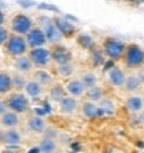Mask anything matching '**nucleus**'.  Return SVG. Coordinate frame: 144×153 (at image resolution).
<instances>
[{"mask_svg": "<svg viewBox=\"0 0 144 153\" xmlns=\"http://www.w3.org/2000/svg\"><path fill=\"white\" fill-rule=\"evenodd\" d=\"M28 49V44L27 40L21 36V34H13V36H9L8 40L5 41V50L9 56L19 57L23 56Z\"/></svg>", "mask_w": 144, "mask_h": 153, "instance_id": "nucleus-1", "label": "nucleus"}, {"mask_svg": "<svg viewBox=\"0 0 144 153\" xmlns=\"http://www.w3.org/2000/svg\"><path fill=\"white\" fill-rule=\"evenodd\" d=\"M7 108L11 111H15L17 114H24L29 110V100H28L27 95L21 94V92H13L5 100Z\"/></svg>", "mask_w": 144, "mask_h": 153, "instance_id": "nucleus-2", "label": "nucleus"}, {"mask_svg": "<svg viewBox=\"0 0 144 153\" xmlns=\"http://www.w3.org/2000/svg\"><path fill=\"white\" fill-rule=\"evenodd\" d=\"M33 27V23H32L31 17H28L27 15H23V13H19L16 15L11 21V28L12 30L15 32L16 34H27L28 32L32 29Z\"/></svg>", "mask_w": 144, "mask_h": 153, "instance_id": "nucleus-3", "label": "nucleus"}, {"mask_svg": "<svg viewBox=\"0 0 144 153\" xmlns=\"http://www.w3.org/2000/svg\"><path fill=\"white\" fill-rule=\"evenodd\" d=\"M29 58L33 62V65L38 66V68H45L49 65V62L52 61L50 57V50L45 49V48H33L29 52Z\"/></svg>", "mask_w": 144, "mask_h": 153, "instance_id": "nucleus-4", "label": "nucleus"}, {"mask_svg": "<svg viewBox=\"0 0 144 153\" xmlns=\"http://www.w3.org/2000/svg\"><path fill=\"white\" fill-rule=\"evenodd\" d=\"M124 50L126 45L116 38H108L104 42V53L107 54V57H110V59H119L123 56Z\"/></svg>", "mask_w": 144, "mask_h": 153, "instance_id": "nucleus-5", "label": "nucleus"}, {"mask_svg": "<svg viewBox=\"0 0 144 153\" xmlns=\"http://www.w3.org/2000/svg\"><path fill=\"white\" fill-rule=\"evenodd\" d=\"M41 27H43V30H44V34L46 37V41L52 44H56L62 38V34L60 33V30L57 29L56 24H54L53 20L48 17H43L41 19Z\"/></svg>", "mask_w": 144, "mask_h": 153, "instance_id": "nucleus-6", "label": "nucleus"}, {"mask_svg": "<svg viewBox=\"0 0 144 153\" xmlns=\"http://www.w3.org/2000/svg\"><path fill=\"white\" fill-rule=\"evenodd\" d=\"M126 63L131 68H136L143 62V52L137 45H130L126 50Z\"/></svg>", "mask_w": 144, "mask_h": 153, "instance_id": "nucleus-7", "label": "nucleus"}, {"mask_svg": "<svg viewBox=\"0 0 144 153\" xmlns=\"http://www.w3.org/2000/svg\"><path fill=\"white\" fill-rule=\"evenodd\" d=\"M46 37L44 34V30L41 28H32L27 33V44L31 48H38L45 45Z\"/></svg>", "mask_w": 144, "mask_h": 153, "instance_id": "nucleus-8", "label": "nucleus"}, {"mask_svg": "<svg viewBox=\"0 0 144 153\" xmlns=\"http://www.w3.org/2000/svg\"><path fill=\"white\" fill-rule=\"evenodd\" d=\"M50 57L57 65H61V63H66L72 61V53H70L69 49H66L65 46H54L53 50L50 52Z\"/></svg>", "mask_w": 144, "mask_h": 153, "instance_id": "nucleus-9", "label": "nucleus"}, {"mask_svg": "<svg viewBox=\"0 0 144 153\" xmlns=\"http://www.w3.org/2000/svg\"><path fill=\"white\" fill-rule=\"evenodd\" d=\"M65 91H68L72 97L78 98L85 94L86 87H85V85L82 83L81 79H72V81H69L68 83H66Z\"/></svg>", "mask_w": 144, "mask_h": 153, "instance_id": "nucleus-10", "label": "nucleus"}, {"mask_svg": "<svg viewBox=\"0 0 144 153\" xmlns=\"http://www.w3.org/2000/svg\"><path fill=\"white\" fill-rule=\"evenodd\" d=\"M20 119H19V115L15 111H5L4 114H1L0 117V124H1L4 128H15L19 126Z\"/></svg>", "mask_w": 144, "mask_h": 153, "instance_id": "nucleus-11", "label": "nucleus"}, {"mask_svg": "<svg viewBox=\"0 0 144 153\" xmlns=\"http://www.w3.org/2000/svg\"><path fill=\"white\" fill-rule=\"evenodd\" d=\"M54 24H56V27H57V29L60 30V33L62 34V36H65V37H70L73 33H74V30H75V28L73 27V24L72 23H69L66 19H62V17H57V19H54Z\"/></svg>", "mask_w": 144, "mask_h": 153, "instance_id": "nucleus-12", "label": "nucleus"}, {"mask_svg": "<svg viewBox=\"0 0 144 153\" xmlns=\"http://www.w3.org/2000/svg\"><path fill=\"white\" fill-rule=\"evenodd\" d=\"M108 81H110V83L113 86L120 87V86L124 85L126 75H124V73L119 68H111L108 70Z\"/></svg>", "mask_w": 144, "mask_h": 153, "instance_id": "nucleus-13", "label": "nucleus"}, {"mask_svg": "<svg viewBox=\"0 0 144 153\" xmlns=\"http://www.w3.org/2000/svg\"><path fill=\"white\" fill-rule=\"evenodd\" d=\"M15 68L17 71L23 73V74L24 73H29V71H32V69H33V62L31 61L29 57H25L23 54V56H19L17 58H16Z\"/></svg>", "mask_w": 144, "mask_h": 153, "instance_id": "nucleus-14", "label": "nucleus"}, {"mask_svg": "<svg viewBox=\"0 0 144 153\" xmlns=\"http://www.w3.org/2000/svg\"><path fill=\"white\" fill-rule=\"evenodd\" d=\"M58 103L62 114H73L77 108V100L74 97H63Z\"/></svg>", "mask_w": 144, "mask_h": 153, "instance_id": "nucleus-15", "label": "nucleus"}, {"mask_svg": "<svg viewBox=\"0 0 144 153\" xmlns=\"http://www.w3.org/2000/svg\"><path fill=\"white\" fill-rule=\"evenodd\" d=\"M3 141L7 145H19L21 143V135L15 128H8L5 133H3Z\"/></svg>", "mask_w": 144, "mask_h": 153, "instance_id": "nucleus-16", "label": "nucleus"}, {"mask_svg": "<svg viewBox=\"0 0 144 153\" xmlns=\"http://www.w3.org/2000/svg\"><path fill=\"white\" fill-rule=\"evenodd\" d=\"M24 90L27 92V95H29L31 98H38L43 94V86L38 83L37 81H29L27 82L24 86Z\"/></svg>", "mask_w": 144, "mask_h": 153, "instance_id": "nucleus-17", "label": "nucleus"}, {"mask_svg": "<svg viewBox=\"0 0 144 153\" xmlns=\"http://www.w3.org/2000/svg\"><path fill=\"white\" fill-rule=\"evenodd\" d=\"M28 128H29L32 132L36 133H43L45 131V122H44L43 117L40 116H32L29 120H28Z\"/></svg>", "mask_w": 144, "mask_h": 153, "instance_id": "nucleus-18", "label": "nucleus"}, {"mask_svg": "<svg viewBox=\"0 0 144 153\" xmlns=\"http://www.w3.org/2000/svg\"><path fill=\"white\" fill-rule=\"evenodd\" d=\"M33 79L37 81L41 86H48L53 82V76L50 75V73H48L46 70H43V69L36 70L33 73Z\"/></svg>", "mask_w": 144, "mask_h": 153, "instance_id": "nucleus-19", "label": "nucleus"}, {"mask_svg": "<svg viewBox=\"0 0 144 153\" xmlns=\"http://www.w3.org/2000/svg\"><path fill=\"white\" fill-rule=\"evenodd\" d=\"M12 90L11 75L7 73H0V95H4Z\"/></svg>", "mask_w": 144, "mask_h": 153, "instance_id": "nucleus-20", "label": "nucleus"}, {"mask_svg": "<svg viewBox=\"0 0 144 153\" xmlns=\"http://www.w3.org/2000/svg\"><path fill=\"white\" fill-rule=\"evenodd\" d=\"M57 151V143L54 139L49 137H44L40 143V152H45V153H52Z\"/></svg>", "mask_w": 144, "mask_h": 153, "instance_id": "nucleus-21", "label": "nucleus"}, {"mask_svg": "<svg viewBox=\"0 0 144 153\" xmlns=\"http://www.w3.org/2000/svg\"><path fill=\"white\" fill-rule=\"evenodd\" d=\"M82 114L87 119H93V117L98 116V106H95L94 102H85L82 106Z\"/></svg>", "mask_w": 144, "mask_h": 153, "instance_id": "nucleus-22", "label": "nucleus"}, {"mask_svg": "<svg viewBox=\"0 0 144 153\" xmlns=\"http://www.w3.org/2000/svg\"><path fill=\"white\" fill-rule=\"evenodd\" d=\"M143 107V99L140 97H131L127 99V108L131 112H137Z\"/></svg>", "mask_w": 144, "mask_h": 153, "instance_id": "nucleus-23", "label": "nucleus"}, {"mask_svg": "<svg viewBox=\"0 0 144 153\" xmlns=\"http://www.w3.org/2000/svg\"><path fill=\"white\" fill-rule=\"evenodd\" d=\"M11 81H12V88H15V90H21V88H24L25 83H27V79L23 75V73L13 74L11 76Z\"/></svg>", "mask_w": 144, "mask_h": 153, "instance_id": "nucleus-24", "label": "nucleus"}, {"mask_svg": "<svg viewBox=\"0 0 144 153\" xmlns=\"http://www.w3.org/2000/svg\"><path fill=\"white\" fill-rule=\"evenodd\" d=\"M140 85H142V82H140L137 75H130L124 81V86H126L127 91H136L140 87Z\"/></svg>", "mask_w": 144, "mask_h": 153, "instance_id": "nucleus-25", "label": "nucleus"}, {"mask_svg": "<svg viewBox=\"0 0 144 153\" xmlns=\"http://www.w3.org/2000/svg\"><path fill=\"white\" fill-rule=\"evenodd\" d=\"M99 110L102 111V114H108V115H113L115 112V106L114 103L110 99H102L101 98V103H99Z\"/></svg>", "mask_w": 144, "mask_h": 153, "instance_id": "nucleus-26", "label": "nucleus"}, {"mask_svg": "<svg viewBox=\"0 0 144 153\" xmlns=\"http://www.w3.org/2000/svg\"><path fill=\"white\" fill-rule=\"evenodd\" d=\"M49 94H50V98H52L53 100L60 102L63 97H65V87H62L61 85H56V86H53V87L50 88Z\"/></svg>", "mask_w": 144, "mask_h": 153, "instance_id": "nucleus-27", "label": "nucleus"}, {"mask_svg": "<svg viewBox=\"0 0 144 153\" xmlns=\"http://www.w3.org/2000/svg\"><path fill=\"white\" fill-rule=\"evenodd\" d=\"M58 74L61 76H63V78H68L74 73V66H73V63L70 62H66V63H61L58 65Z\"/></svg>", "mask_w": 144, "mask_h": 153, "instance_id": "nucleus-28", "label": "nucleus"}, {"mask_svg": "<svg viewBox=\"0 0 144 153\" xmlns=\"http://www.w3.org/2000/svg\"><path fill=\"white\" fill-rule=\"evenodd\" d=\"M86 95H87L89 100L91 102H97V100H101L102 98V90L97 86H93V87L87 88V92H86Z\"/></svg>", "mask_w": 144, "mask_h": 153, "instance_id": "nucleus-29", "label": "nucleus"}, {"mask_svg": "<svg viewBox=\"0 0 144 153\" xmlns=\"http://www.w3.org/2000/svg\"><path fill=\"white\" fill-rule=\"evenodd\" d=\"M78 44L81 45L84 49H90V48L94 45V40L90 34H79L78 36Z\"/></svg>", "mask_w": 144, "mask_h": 153, "instance_id": "nucleus-30", "label": "nucleus"}, {"mask_svg": "<svg viewBox=\"0 0 144 153\" xmlns=\"http://www.w3.org/2000/svg\"><path fill=\"white\" fill-rule=\"evenodd\" d=\"M81 81H82V83L85 85L86 88H90L93 86L97 85V76L93 74V73H86V74L82 75Z\"/></svg>", "mask_w": 144, "mask_h": 153, "instance_id": "nucleus-31", "label": "nucleus"}, {"mask_svg": "<svg viewBox=\"0 0 144 153\" xmlns=\"http://www.w3.org/2000/svg\"><path fill=\"white\" fill-rule=\"evenodd\" d=\"M103 54L102 52H99V50H94V52L91 53V62L94 66H99L103 63Z\"/></svg>", "mask_w": 144, "mask_h": 153, "instance_id": "nucleus-32", "label": "nucleus"}, {"mask_svg": "<svg viewBox=\"0 0 144 153\" xmlns=\"http://www.w3.org/2000/svg\"><path fill=\"white\" fill-rule=\"evenodd\" d=\"M8 37H9L8 30L5 29V28H3L1 25H0V46H1V45H4V44H5V41L8 40Z\"/></svg>", "mask_w": 144, "mask_h": 153, "instance_id": "nucleus-33", "label": "nucleus"}, {"mask_svg": "<svg viewBox=\"0 0 144 153\" xmlns=\"http://www.w3.org/2000/svg\"><path fill=\"white\" fill-rule=\"evenodd\" d=\"M56 136H57V132L54 129L52 128H48L45 131V137H49V139H56Z\"/></svg>", "mask_w": 144, "mask_h": 153, "instance_id": "nucleus-34", "label": "nucleus"}, {"mask_svg": "<svg viewBox=\"0 0 144 153\" xmlns=\"http://www.w3.org/2000/svg\"><path fill=\"white\" fill-rule=\"evenodd\" d=\"M20 4H23V7H31V5H33L34 3L32 1V0H17Z\"/></svg>", "mask_w": 144, "mask_h": 153, "instance_id": "nucleus-35", "label": "nucleus"}, {"mask_svg": "<svg viewBox=\"0 0 144 153\" xmlns=\"http://www.w3.org/2000/svg\"><path fill=\"white\" fill-rule=\"evenodd\" d=\"M7 110H8V108H7V104H5V102L0 100V115H1V114H4Z\"/></svg>", "mask_w": 144, "mask_h": 153, "instance_id": "nucleus-36", "label": "nucleus"}, {"mask_svg": "<svg viewBox=\"0 0 144 153\" xmlns=\"http://www.w3.org/2000/svg\"><path fill=\"white\" fill-rule=\"evenodd\" d=\"M4 21H5V16H4V13H3L1 11H0V25L4 24Z\"/></svg>", "mask_w": 144, "mask_h": 153, "instance_id": "nucleus-37", "label": "nucleus"}, {"mask_svg": "<svg viewBox=\"0 0 144 153\" xmlns=\"http://www.w3.org/2000/svg\"><path fill=\"white\" fill-rule=\"evenodd\" d=\"M28 152H29V153H32V152H40V146H34V148H31Z\"/></svg>", "mask_w": 144, "mask_h": 153, "instance_id": "nucleus-38", "label": "nucleus"}, {"mask_svg": "<svg viewBox=\"0 0 144 153\" xmlns=\"http://www.w3.org/2000/svg\"><path fill=\"white\" fill-rule=\"evenodd\" d=\"M143 62H144V53H143Z\"/></svg>", "mask_w": 144, "mask_h": 153, "instance_id": "nucleus-39", "label": "nucleus"}]
</instances>
